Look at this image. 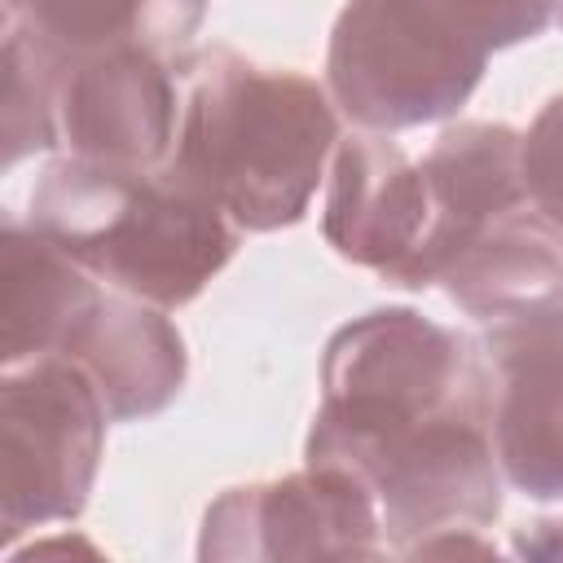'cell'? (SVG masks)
Listing matches in <instances>:
<instances>
[{
    "instance_id": "6da1fadb",
    "label": "cell",
    "mask_w": 563,
    "mask_h": 563,
    "mask_svg": "<svg viewBox=\"0 0 563 563\" xmlns=\"http://www.w3.org/2000/svg\"><path fill=\"white\" fill-rule=\"evenodd\" d=\"M303 466L347 475L396 550L493 523L501 466L479 339L418 308H369L343 321L321 352Z\"/></svg>"
},
{
    "instance_id": "7a4b0ae2",
    "label": "cell",
    "mask_w": 563,
    "mask_h": 563,
    "mask_svg": "<svg viewBox=\"0 0 563 563\" xmlns=\"http://www.w3.org/2000/svg\"><path fill=\"white\" fill-rule=\"evenodd\" d=\"M48 70L53 158L110 167L172 163L185 66L202 4L172 0H9Z\"/></svg>"
},
{
    "instance_id": "3957f363",
    "label": "cell",
    "mask_w": 563,
    "mask_h": 563,
    "mask_svg": "<svg viewBox=\"0 0 563 563\" xmlns=\"http://www.w3.org/2000/svg\"><path fill=\"white\" fill-rule=\"evenodd\" d=\"M339 141V110L312 75L260 66L229 44L189 57L172 163L238 233L299 224Z\"/></svg>"
},
{
    "instance_id": "277c9868",
    "label": "cell",
    "mask_w": 563,
    "mask_h": 563,
    "mask_svg": "<svg viewBox=\"0 0 563 563\" xmlns=\"http://www.w3.org/2000/svg\"><path fill=\"white\" fill-rule=\"evenodd\" d=\"M26 224L101 286L163 312L198 299L242 242L229 216L176 163L48 158L31 185Z\"/></svg>"
},
{
    "instance_id": "5b68a950",
    "label": "cell",
    "mask_w": 563,
    "mask_h": 563,
    "mask_svg": "<svg viewBox=\"0 0 563 563\" xmlns=\"http://www.w3.org/2000/svg\"><path fill=\"white\" fill-rule=\"evenodd\" d=\"M550 4L523 0H356L325 44V92L356 132L391 136L453 119L497 48L541 35Z\"/></svg>"
},
{
    "instance_id": "8992f818",
    "label": "cell",
    "mask_w": 563,
    "mask_h": 563,
    "mask_svg": "<svg viewBox=\"0 0 563 563\" xmlns=\"http://www.w3.org/2000/svg\"><path fill=\"white\" fill-rule=\"evenodd\" d=\"M106 405L88 374L62 356H44L0 374V528L13 545L44 523L84 515L101 449Z\"/></svg>"
},
{
    "instance_id": "52a82bcc",
    "label": "cell",
    "mask_w": 563,
    "mask_h": 563,
    "mask_svg": "<svg viewBox=\"0 0 563 563\" xmlns=\"http://www.w3.org/2000/svg\"><path fill=\"white\" fill-rule=\"evenodd\" d=\"M383 541L374 501L334 471L303 466L224 488L198 528L194 563H330Z\"/></svg>"
},
{
    "instance_id": "ba28073f",
    "label": "cell",
    "mask_w": 563,
    "mask_h": 563,
    "mask_svg": "<svg viewBox=\"0 0 563 563\" xmlns=\"http://www.w3.org/2000/svg\"><path fill=\"white\" fill-rule=\"evenodd\" d=\"M479 347L501 479L532 501H563V303L488 325Z\"/></svg>"
},
{
    "instance_id": "9c48e42d",
    "label": "cell",
    "mask_w": 563,
    "mask_h": 563,
    "mask_svg": "<svg viewBox=\"0 0 563 563\" xmlns=\"http://www.w3.org/2000/svg\"><path fill=\"white\" fill-rule=\"evenodd\" d=\"M418 163L427 176V233L396 277L405 290L440 286V277L501 216L528 207L519 176V132L510 123H449Z\"/></svg>"
},
{
    "instance_id": "30bf717a",
    "label": "cell",
    "mask_w": 563,
    "mask_h": 563,
    "mask_svg": "<svg viewBox=\"0 0 563 563\" xmlns=\"http://www.w3.org/2000/svg\"><path fill=\"white\" fill-rule=\"evenodd\" d=\"M321 233L339 260L396 286L427 233V176L391 136L347 132L325 172Z\"/></svg>"
},
{
    "instance_id": "8fae6325",
    "label": "cell",
    "mask_w": 563,
    "mask_h": 563,
    "mask_svg": "<svg viewBox=\"0 0 563 563\" xmlns=\"http://www.w3.org/2000/svg\"><path fill=\"white\" fill-rule=\"evenodd\" d=\"M62 361L88 374L110 422H141L163 413L189 374V352L176 321L163 308L110 286Z\"/></svg>"
},
{
    "instance_id": "7c38bea8",
    "label": "cell",
    "mask_w": 563,
    "mask_h": 563,
    "mask_svg": "<svg viewBox=\"0 0 563 563\" xmlns=\"http://www.w3.org/2000/svg\"><path fill=\"white\" fill-rule=\"evenodd\" d=\"M106 286L62 255L22 216L0 233V361L4 369L66 356L79 325L97 312Z\"/></svg>"
},
{
    "instance_id": "4fadbf2b",
    "label": "cell",
    "mask_w": 563,
    "mask_h": 563,
    "mask_svg": "<svg viewBox=\"0 0 563 563\" xmlns=\"http://www.w3.org/2000/svg\"><path fill=\"white\" fill-rule=\"evenodd\" d=\"M444 295L475 321L501 325L563 303V233L528 207L501 216L444 277Z\"/></svg>"
},
{
    "instance_id": "5bb4252c",
    "label": "cell",
    "mask_w": 563,
    "mask_h": 563,
    "mask_svg": "<svg viewBox=\"0 0 563 563\" xmlns=\"http://www.w3.org/2000/svg\"><path fill=\"white\" fill-rule=\"evenodd\" d=\"M0 136L4 167H18L26 154H53L48 70L9 4H0Z\"/></svg>"
},
{
    "instance_id": "9a60e30c",
    "label": "cell",
    "mask_w": 563,
    "mask_h": 563,
    "mask_svg": "<svg viewBox=\"0 0 563 563\" xmlns=\"http://www.w3.org/2000/svg\"><path fill=\"white\" fill-rule=\"evenodd\" d=\"M519 176L532 211L563 233V92H554L528 132H519Z\"/></svg>"
},
{
    "instance_id": "2e32d148",
    "label": "cell",
    "mask_w": 563,
    "mask_h": 563,
    "mask_svg": "<svg viewBox=\"0 0 563 563\" xmlns=\"http://www.w3.org/2000/svg\"><path fill=\"white\" fill-rule=\"evenodd\" d=\"M400 563H510V559L479 528H449L405 545Z\"/></svg>"
},
{
    "instance_id": "e0dca14e",
    "label": "cell",
    "mask_w": 563,
    "mask_h": 563,
    "mask_svg": "<svg viewBox=\"0 0 563 563\" xmlns=\"http://www.w3.org/2000/svg\"><path fill=\"white\" fill-rule=\"evenodd\" d=\"M4 563H110V554L84 532H48L18 545Z\"/></svg>"
},
{
    "instance_id": "ac0fdd59",
    "label": "cell",
    "mask_w": 563,
    "mask_h": 563,
    "mask_svg": "<svg viewBox=\"0 0 563 563\" xmlns=\"http://www.w3.org/2000/svg\"><path fill=\"white\" fill-rule=\"evenodd\" d=\"M510 563H563V515H541L510 532Z\"/></svg>"
},
{
    "instance_id": "d6986e66",
    "label": "cell",
    "mask_w": 563,
    "mask_h": 563,
    "mask_svg": "<svg viewBox=\"0 0 563 563\" xmlns=\"http://www.w3.org/2000/svg\"><path fill=\"white\" fill-rule=\"evenodd\" d=\"M330 563H400V554H391V550H383V541H374V545H352V550L334 554Z\"/></svg>"
},
{
    "instance_id": "ffe728a7",
    "label": "cell",
    "mask_w": 563,
    "mask_h": 563,
    "mask_svg": "<svg viewBox=\"0 0 563 563\" xmlns=\"http://www.w3.org/2000/svg\"><path fill=\"white\" fill-rule=\"evenodd\" d=\"M554 22H563V9H554Z\"/></svg>"
}]
</instances>
